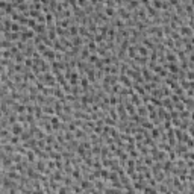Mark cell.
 <instances>
[{
	"label": "cell",
	"mask_w": 194,
	"mask_h": 194,
	"mask_svg": "<svg viewBox=\"0 0 194 194\" xmlns=\"http://www.w3.org/2000/svg\"><path fill=\"white\" fill-rule=\"evenodd\" d=\"M9 129H11V134H12V135H17V137H20V135H21V134L26 131V128H24L23 124H20V123H15V124H12Z\"/></svg>",
	"instance_id": "6da1fadb"
},
{
	"label": "cell",
	"mask_w": 194,
	"mask_h": 194,
	"mask_svg": "<svg viewBox=\"0 0 194 194\" xmlns=\"http://www.w3.org/2000/svg\"><path fill=\"white\" fill-rule=\"evenodd\" d=\"M129 100H131V103H132V105H135L137 108L143 105V100H141V95H140V94H137V92H134V94H132V95L129 97Z\"/></svg>",
	"instance_id": "7a4b0ae2"
},
{
	"label": "cell",
	"mask_w": 194,
	"mask_h": 194,
	"mask_svg": "<svg viewBox=\"0 0 194 194\" xmlns=\"http://www.w3.org/2000/svg\"><path fill=\"white\" fill-rule=\"evenodd\" d=\"M137 50H138V56L149 58V55H150V50H149L144 44H138V46H137Z\"/></svg>",
	"instance_id": "3957f363"
},
{
	"label": "cell",
	"mask_w": 194,
	"mask_h": 194,
	"mask_svg": "<svg viewBox=\"0 0 194 194\" xmlns=\"http://www.w3.org/2000/svg\"><path fill=\"white\" fill-rule=\"evenodd\" d=\"M124 108H126L128 115H131V117H132V115H135V114H137V106H135V105H132V103H131V100H129L128 103H124Z\"/></svg>",
	"instance_id": "277c9868"
},
{
	"label": "cell",
	"mask_w": 194,
	"mask_h": 194,
	"mask_svg": "<svg viewBox=\"0 0 194 194\" xmlns=\"http://www.w3.org/2000/svg\"><path fill=\"white\" fill-rule=\"evenodd\" d=\"M103 12H105V15H106L108 18H112V20H114V18L117 17V9H115V8H106V6H105V11H103Z\"/></svg>",
	"instance_id": "5b68a950"
},
{
	"label": "cell",
	"mask_w": 194,
	"mask_h": 194,
	"mask_svg": "<svg viewBox=\"0 0 194 194\" xmlns=\"http://www.w3.org/2000/svg\"><path fill=\"white\" fill-rule=\"evenodd\" d=\"M165 59H167V62H168V64H176V62H177V56H176V53H174V52H167Z\"/></svg>",
	"instance_id": "8992f818"
},
{
	"label": "cell",
	"mask_w": 194,
	"mask_h": 194,
	"mask_svg": "<svg viewBox=\"0 0 194 194\" xmlns=\"http://www.w3.org/2000/svg\"><path fill=\"white\" fill-rule=\"evenodd\" d=\"M26 159H27L31 164H35V162H37V153H35V150H27Z\"/></svg>",
	"instance_id": "52a82bcc"
},
{
	"label": "cell",
	"mask_w": 194,
	"mask_h": 194,
	"mask_svg": "<svg viewBox=\"0 0 194 194\" xmlns=\"http://www.w3.org/2000/svg\"><path fill=\"white\" fill-rule=\"evenodd\" d=\"M137 114H138V115H140L141 118H143L144 115L147 117V115H149V111H147V106H146V105H141V106H138V108H137Z\"/></svg>",
	"instance_id": "ba28073f"
},
{
	"label": "cell",
	"mask_w": 194,
	"mask_h": 194,
	"mask_svg": "<svg viewBox=\"0 0 194 194\" xmlns=\"http://www.w3.org/2000/svg\"><path fill=\"white\" fill-rule=\"evenodd\" d=\"M156 189H158V192H159V194H165V192H168V191H170V188H168V185H167V183H164V182H161V183H158V186H156Z\"/></svg>",
	"instance_id": "9c48e42d"
},
{
	"label": "cell",
	"mask_w": 194,
	"mask_h": 194,
	"mask_svg": "<svg viewBox=\"0 0 194 194\" xmlns=\"http://www.w3.org/2000/svg\"><path fill=\"white\" fill-rule=\"evenodd\" d=\"M150 137H152L155 141H156V140H159V137H161V131H159V128H156V126H155V128L150 131Z\"/></svg>",
	"instance_id": "30bf717a"
},
{
	"label": "cell",
	"mask_w": 194,
	"mask_h": 194,
	"mask_svg": "<svg viewBox=\"0 0 194 194\" xmlns=\"http://www.w3.org/2000/svg\"><path fill=\"white\" fill-rule=\"evenodd\" d=\"M118 103H120V102H118V97H117L115 94H109V105H111L112 108H115Z\"/></svg>",
	"instance_id": "8fae6325"
},
{
	"label": "cell",
	"mask_w": 194,
	"mask_h": 194,
	"mask_svg": "<svg viewBox=\"0 0 194 194\" xmlns=\"http://www.w3.org/2000/svg\"><path fill=\"white\" fill-rule=\"evenodd\" d=\"M168 71H170L171 74H177V73L180 71V67H179L177 64H170V65H168Z\"/></svg>",
	"instance_id": "7c38bea8"
},
{
	"label": "cell",
	"mask_w": 194,
	"mask_h": 194,
	"mask_svg": "<svg viewBox=\"0 0 194 194\" xmlns=\"http://www.w3.org/2000/svg\"><path fill=\"white\" fill-rule=\"evenodd\" d=\"M162 6H164V2H161V0H153L152 2V8H155L158 11H162Z\"/></svg>",
	"instance_id": "4fadbf2b"
},
{
	"label": "cell",
	"mask_w": 194,
	"mask_h": 194,
	"mask_svg": "<svg viewBox=\"0 0 194 194\" xmlns=\"http://www.w3.org/2000/svg\"><path fill=\"white\" fill-rule=\"evenodd\" d=\"M143 158H144V165H147V167H152V165L155 164V159H153V156L147 155V156H143Z\"/></svg>",
	"instance_id": "5bb4252c"
},
{
	"label": "cell",
	"mask_w": 194,
	"mask_h": 194,
	"mask_svg": "<svg viewBox=\"0 0 194 194\" xmlns=\"http://www.w3.org/2000/svg\"><path fill=\"white\" fill-rule=\"evenodd\" d=\"M99 59H100V56L97 55V53H91V56L88 58V62H89V64H92V65H95Z\"/></svg>",
	"instance_id": "9a60e30c"
},
{
	"label": "cell",
	"mask_w": 194,
	"mask_h": 194,
	"mask_svg": "<svg viewBox=\"0 0 194 194\" xmlns=\"http://www.w3.org/2000/svg\"><path fill=\"white\" fill-rule=\"evenodd\" d=\"M24 67H26V68H29V70H32V67H34V59H32V58H26V61H24Z\"/></svg>",
	"instance_id": "2e32d148"
},
{
	"label": "cell",
	"mask_w": 194,
	"mask_h": 194,
	"mask_svg": "<svg viewBox=\"0 0 194 194\" xmlns=\"http://www.w3.org/2000/svg\"><path fill=\"white\" fill-rule=\"evenodd\" d=\"M129 158H132V159H138V158H141V155H140V152L135 149V150L129 152Z\"/></svg>",
	"instance_id": "e0dca14e"
},
{
	"label": "cell",
	"mask_w": 194,
	"mask_h": 194,
	"mask_svg": "<svg viewBox=\"0 0 194 194\" xmlns=\"http://www.w3.org/2000/svg\"><path fill=\"white\" fill-rule=\"evenodd\" d=\"M105 6H106V8H117V2H112V0H108V2H105Z\"/></svg>",
	"instance_id": "ac0fdd59"
},
{
	"label": "cell",
	"mask_w": 194,
	"mask_h": 194,
	"mask_svg": "<svg viewBox=\"0 0 194 194\" xmlns=\"http://www.w3.org/2000/svg\"><path fill=\"white\" fill-rule=\"evenodd\" d=\"M179 194H185V192H179Z\"/></svg>",
	"instance_id": "d6986e66"
}]
</instances>
